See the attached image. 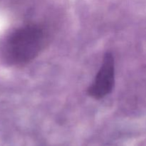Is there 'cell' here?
Masks as SVG:
<instances>
[{
    "label": "cell",
    "instance_id": "cell-2",
    "mask_svg": "<svg viewBox=\"0 0 146 146\" xmlns=\"http://www.w3.org/2000/svg\"><path fill=\"white\" fill-rule=\"evenodd\" d=\"M115 84V64L114 58L111 53L104 56L102 65L97 73L92 85L88 88L90 96L101 99L112 91Z\"/></svg>",
    "mask_w": 146,
    "mask_h": 146
},
{
    "label": "cell",
    "instance_id": "cell-1",
    "mask_svg": "<svg viewBox=\"0 0 146 146\" xmlns=\"http://www.w3.org/2000/svg\"><path fill=\"white\" fill-rule=\"evenodd\" d=\"M44 31L34 25L14 29L0 42V59L9 66L27 64L42 50L45 41Z\"/></svg>",
    "mask_w": 146,
    "mask_h": 146
}]
</instances>
